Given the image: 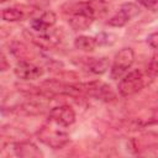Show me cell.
<instances>
[{"label":"cell","instance_id":"8fae6325","mask_svg":"<svg viewBox=\"0 0 158 158\" xmlns=\"http://www.w3.org/2000/svg\"><path fill=\"white\" fill-rule=\"evenodd\" d=\"M74 47L83 52H93L98 47V41L91 36H78L74 40Z\"/></svg>","mask_w":158,"mask_h":158},{"label":"cell","instance_id":"5bb4252c","mask_svg":"<svg viewBox=\"0 0 158 158\" xmlns=\"http://www.w3.org/2000/svg\"><path fill=\"white\" fill-rule=\"evenodd\" d=\"M137 2L151 11H156L158 7V0H137Z\"/></svg>","mask_w":158,"mask_h":158},{"label":"cell","instance_id":"4fadbf2b","mask_svg":"<svg viewBox=\"0 0 158 158\" xmlns=\"http://www.w3.org/2000/svg\"><path fill=\"white\" fill-rule=\"evenodd\" d=\"M91 9V12L94 15V19L102 17L109 11V4L105 0H89L88 1Z\"/></svg>","mask_w":158,"mask_h":158},{"label":"cell","instance_id":"30bf717a","mask_svg":"<svg viewBox=\"0 0 158 158\" xmlns=\"http://www.w3.org/2000/svg\"><path fill=\"white\" fill-rule=\"evenodd\" d=\"M85 70L94 74H104L109 69V62L106 58H88L84 64Z\"/></svg>","mask_w":158,"mask_h":158},{"label":"cell","instance_id":"9a60e30c","mask_svg":"<svg viewBox=\"0 0 158 158\" xmlns=\"http://www.w3.org/2000/svg\"><path fill=\"white\" fill-rule=\"evenodd\" d=\"M10 64H9V60L5 56V53L0 49V72H6L9 69Z\"/></svg>","mask_w":158,"mask_h":158},{"label":"cell","instance_id":"3957f363","mask_svg":"<svg viewBox=\"0 0 158 158\" xmlns=\"http://www.w3.org/2000/svg\"><path fill=\"white\" fill-rule=\"evenodd\" d=\"M135 62V52L132 48H122L117 52L114 58V63L110 69V75L112 79H120L126 72L132 67Z\"/></svg>","mask_w":158,"mask_h":158},{"label":"cell","instance_id":"277c9868","mask_svg":"<svg viewBox=\"0 0 158 158\" xmlns=\"http://www.w3.org/2000/svg\"><path fill=\"white\" fill-rule=\"evenodd\" d=\"M139 6L135 2H125L120 6L118 11L107 21V25L112 27H122L130 20L136 17L139 14Z\"/></svg>","mask_w":158,"mask_h":158},{"label":"cell","instance_id":"52a82bcc","mask_svg":"<svg viewBox=\"0 0 158 158\" xmlns=\"http://www.w3.org/2000/svg\"><path fill=\"white\" fill-rule=\"evenodd\" d=\"M14 154L21 158H41L43 153L41 149L30 141H19L12 144Z\"/></svg>","mask_w":158,"mask_h":158},{"label":"cell","instance_id":"7c38bea8","mask_svg":"<svg viewBox=\"0 0 158 158\" xmlns=\"http://www.w3.org/2000/svg\"><path fill=\"white\" fill-rule=\"evenodd\" d=\"M1 16L7 22H16L25 19V12L19 7H7V9H4Z\"/></svg>","mask_w":158,"mask_h":158},{"label":"cell","instance_id":"2e32d148","mask_svg":"<svg viewBox=\"0 0 158 158\" xmlns=\"http://www.w3.org/2000/svg\"><path fill=\"white\" fill-rule=\"evenodd\" d=\"M147 43H148L153 49H157V47H158V33H157V32L151 33V35L147 37Z\"/></svg>","mask_w":158,"mask_h":158},{"label":"cell","instance_id":"8992f818","mask_svg":"<svg viewBox=\"0 0 158 158\" xmlns=\"http://www.w3.org/2000/svg\"><path fill=\"white\" fill-rule=\"evenodd\" d=\"M14 73L19 79L36 80V79H38L43 75V69L40 65L25 59V60H20L16 64V67L14 69Z\"/></svg>","mask_w":158,"mask_h":158},{"label":"cell","instance_id":"9c48e42d","mask_svg":"<svg viewBox=\"0 0 158 158\" xmlns=\"http://www.w3.org/2000/svg\"><path fill=\"white\" fill-rule=\"evenodd\" d=\"M94 20L83 14H70L68 23L74 31H84L91 26Z\"/></svg>","mask_w":158,"mask_h":158},{"label":"cell","instance_id":"6da1fadb","mask_svg":"<svg viewBox=\"0 0 158 158\" xmlns=\"http://www.w3.org/2000/svg\"><path fill=\"white\" fill-rule=\"evenodd\" d=\"M144 86V78L141 70L135 69L131 70L126 74H123L120 78L118 85H117V90L120 93L121 96H132L135 94H137L138 91H141Z\"/></svg>","mask_w":158,"mask_h":158},{"label":"cell","instance_id":"5b68a950","mask_svg":"<svg viewBox=\"0 0 158 158\" xmlns=\"http://www.w3.org/2000/svg\"><path fill=\"white\" fill-rule=\"evenodd\" d=\"M49 120L59 127H69L75 122V112L69 105H59L51 109Z\"/></svg>","mask_w":158,"mask_h":158},{"label":"cell","instance_id":"ac0fdd59","mask_svg":"<svg viewBox=\"0 0 158 158\" xmlns=\"http://www.w3.org/2000/svg\"><path fill=\"white\" fill-rule=\"evenodd\" d=\"M5 1H7V0H0V2H5Z\"/></svg>","mask_w":158,"mask_h":158},{"label":"cell","instance_id":"7a4b0ae2","mask_svg":"<svg viewBox=\"0 0 158 158\" xmlns=\"http://www.w3.org/2000/svg\"><path fill=\"white\" fill-rule=\"evenodd\" d=\"M37 137L43 144L53 149H60L69 142V135L65 131L54 128L52 126H43L42 128H40L37 132Z\"/></svg>","mask_w":158,"mask_h":158},{"label":"cell","instance_id":"e0dca14e","mask_svg":"<svg viewBox=\"0 0 158 158\" xmlns=\"http://www.w3.org/2000/svg\"><path fill=\"white\" fill-rule=\"evenodd\" d=\"M148 72L154 77L157 74V62H156V57H153L152 62L149 63V67H148Z\"/></svg>","mask_w":158,"mask_h":158},{"label":"cell","instance_id":"ba28073f","mask_svg":"<svg viewBox=\"0 0 158 158\" xmlns=\"http://www.w3.org/2000/svg\"><path fill=\"white\" fill-rule=\"evenodd\" d=\"M56 21H57V16L53 11H44L41 16L31 21V27L38 33H44L52 26H54Z\"/></svg>","mask_w":158,"mask_h":158}]
</instances>
